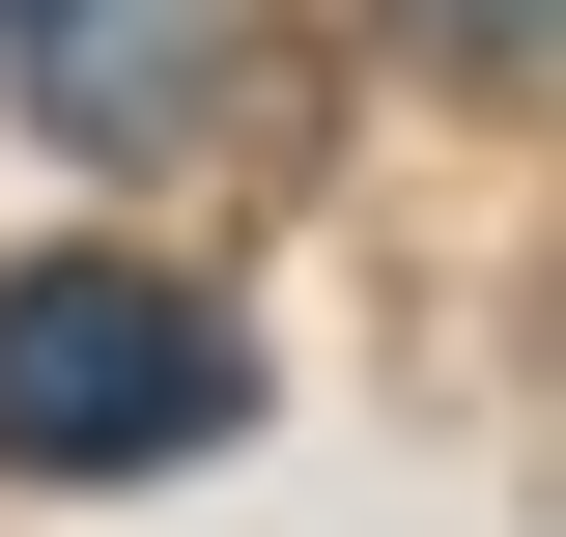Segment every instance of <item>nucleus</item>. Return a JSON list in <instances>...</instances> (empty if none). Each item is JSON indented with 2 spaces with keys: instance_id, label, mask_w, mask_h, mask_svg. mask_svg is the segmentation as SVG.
<instances>
[{
  "instance_id": "1",
  "label": "nucleus",
  "mask_w": 566,
  "mask_h": 537,
  "mask_svg": "<svg viewBox=\"0 0 566 537\" xmlns=\"http://www.w3.org/2000/svg\"><path fill=\"white\" fill-rule=\"evenodd\" d=\"M227 424V312L142 255H29L0 283V481H142Z\"/></svg>"
},
{
  "instance_id": "3",
  "label": "nucleus",
  "mask_w": 566,
  "mask_h": 537,
  "mask_svg": "<svg viewBox=\"0 0 566 537\" xmlns=\"http://www.w3.org/2000/svg\"><path fill=\"white\" fill-rule=\"evenodd\" d=\"M453 57H482V85H510V57H538V0H453Z\"/></svg>"
},
{
  "instance_id": "2",
  "label": "nucleus",
  "mask_w": 566,
  "mask_h": 537,
  "mask_svg": "<svg viewBox=\"0 0 566 537\" xmlns=\"http://www.w3.org/2000/svg\"><path fill=\"white\" fill-rule=\"evenodd\" d=\"M0 29H29V114L85 170H199L227 57H255V0H0Z\"/></svg>"
}]
</instances>
